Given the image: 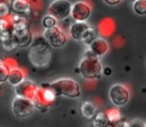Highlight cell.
I'll return each mask as SVG.
<instances>
[{"label":"cell","instance_id":"cell-28","mask_svg":"<svg viewBox=\"0 0 146 127\" xmlns=\"http://www.w3.org/2000/svg\"><path fill=\"white\" fill-rule=\"evenodd\" d=\"M0 1H9V0H0Z\"/></svg>","mask_w":146,"mask_h":127},{"label":"cell","instance_id":"cell-15","mask_svg":"<svg viewBox=\"0 0 146 127\" xmlns=\"http://www.w3.org/2000/svg\"><path fill=\"white\" fill-rule=\"evenodd\" d=\"M114 30H115V22L113 21V19L109 18H104L98 24V34H100L103 37H110L113 35Z\"/></svg>","mask_w":146,"mask_h":127},{"label":"cell","instance_id":"cell-8","mask_svg":"<svg viewBox=\"0 0 146 127\" xmlns=\"http://www.w3.org/2000/svg\"><path fill=\"white\" fill-rule=\"evenodd\" d=\"M91 12V5L85 0H81V1H77V2L72 4L70 16L72 17L74 21H82L83 22L89 18Z\"/></svg>","mask_w":146,"mask_h":127},{"label":"cell","instance_id":"cell-18","mask_svg":"<svg viewBox=\"0 0 146 127\" xmlns=\"http://www.w3.org/2000/svg\"><path fill=\"white\" fill-rule=\"evenodd\" d=\"M104 112H105L106 116H107L108 120H109L110 125H115V124H117V123H119L120 121L123 120L121 112H120V110L117 108L107 109V110H105Z\"/></svg>","mask_w":146,"mask_h":127},{"label":"cell","instance_id":"cell-2","mask_svg":"<svg viewBox=\"0 0 146 127\" xmlns=\"http://www.w3.org/2000/svg\"><path fill=\"white\" fill-rule=\"evenodd\" d=\"M49 86L55 91L57 96H65L68 98H78L81 95V87L79 83L71 78H60L49 83Z\"/></svg>","mask_w":146,"mask_h":127},{"label":"cell","instance_id":"cell-3","mask_svg":"<svg viewBox=\"0 0 146 127\" xmlns=\"http://www.w3.org/2000/svg\"><path fill=\"white\" fill-rule=\"evenodd\" d=\"M57 94L55 91L49 86V83H43L40 87H38L34 97L32 99V102L34 107L40 110L42 113L46 112L49 107L52 106V104L56 100Z\"/></svg>","mask_w":146,"mask_h":127},{"label":"cell","instance_id":"cell-5","mask_svg":"<svg viewBox=\"0 0 146 127\" xmlns=\"http://www.w3.org/2000/svg\"><path fill=\"white\" fill-rule=\"evenodd\" d=\"M43 37L48 42L51 47L54 48H60L64 46L67 42V35L61 27L54 26L51 28L45 29L43 32Z\"/></svg>","mask_w":146,"mask_h":127},{"label":"cell","instance_id":"cell-27","mask_svg":"<svg viewBox=\"0 0 146 127\" xmlns=\"http://www.w3.org/2000/svg\"><path fill=\"white\" fill-rule=\"evenodd\" d=\"M113 127H129V122H126V121L122 120L120 121L119 123H117V124L115 125H112Z\"/></svg>","mask_w":146,"mask_h":127},{"label":"cell","instance_id":"cell-11","mask_svg":"<svg viewBox=\"0 0 146 127\" xmlns=\"http://www.w3.org/2000/svg\"><path fill=\"white\" fill-rule=\"evenodd\" d=\"M31 0H9V5L13 14L26 16L31 11Z\"/></svg>","mask_w":146,"mask_h":127},{"label":"cell","instance_id":"cell-22","mask_svg":"<svg viewBox=\"0 0 146 127\" xmlns=\"http://www.w3.org/2000/svg\"><path fill=\"white\" fill-rule=\"evenodd\" d=\"M11 14L9 1H0V18L6 17Z\"/></svg>","mask_w":146,"mask_h":127},{"label":"cell","instance_id":"cell-30","mask_svg":"<svg viewBox=\"0 0 146 127\" xmlns=\"http://www.w3.org/2000/svg\"><path fill=\"white\" fill-rule=\"evenodd\" d=\"M145 127H146V124H145Z\"/></svg>","mask_w":146,"mask_h":127},{"label":"cell","instance_id":"cell-23","mask_svg":"<svg viewBox=\"0 0 146 127\" xmlns=\"http://www.w3.org/2000/svg\"><path fill=\"white\" fill-rule=\"evenodd\" d=\"M42 24L43 26L45 27V29H48V28H51V27H54L57 25V20L52 17L51 15L47 14L46 16L43 17L42 19Z\"/></svg>","mask_w":146,"mask_h":127},{"label":"cell","instance_id":"cell-25","mask_svg":"<svg viewBox=\"0 0 146 127\" xmlns=\"http://www.w3.org/2000/svg\"><path fill=\"white\" fill-rule=\"evenodd\" d=\"M129 127H145V124L142 122L141 120H133L131 122H129Z\"/></svg>","mask_w":146,"mask_h":127},{"label":"cell","instance_id":"cell-12","mask_svg":"<svg viewBox=\"0 0 146 127\" xmlns=\"http://www.w3.org/2000/svg\"><path fill=\"white\" fill-rule=\"evenodd\" d=\"M89 27L90 25L86 21H74L69 27V35L75 40L81 41L82 37Z\"/></svg>","mask_w":146,"mask_h":127},{"label":"cell","instance_id":"cell-17","mask_svg":"<svg viewBox=\"0 0 146 127\" xmlns=\"http://www.w3.org/2000/svg\"><path fill=\"white\" fill-rule=\"evenodd\" d=\"M80 112H81L82 116L86 119H92L96 112V106L94 104V102L92 101H85V102L82 103L81 108H80Z\"/></svg>","mask_w":146,"mask_h":127},{"label":"cell","instance_id":"cell-29","mask_svg":"<svg viewBox=\"0 0 146 127\" xmlns=\"http://www.w3.org/2000/svg\"><path fill=\"white\" fill-rule=\"evenodd\" d=\"M108 127H113V126H112V125H109V126H108Z\"/></svg>","mask_w":146,"mask_h":127},{"label":"cell","instance_id":"cell-21","mask_svg":"<svg viewBox=\"0 0 146 127\" xmlns=\"http://www.w3.org/2000/svg\"><path fill=\"white\" fill-rule=\"evenodd\" d=\"M132 7L137 15H146V0H134Z\"/></svg>","mask_w":146,"mask_h":127},{"label":"cell","instance_id":"cell-10","mask_svg":"<svg viewBox=\"0 0 146 127\" xmlns=\"http://www.w3.org/2000/svg\"><path fill=\"white\" fill-rule=\"evenodd\" d=\"M12 41L16 48H25L29 46L33 41V35L30 28L17 29L13 31Z\"/></svg>","mask_w":146,"mask_h":127},{"label":"cell","instance_id":"cell-24","mask_svg":"<svg viewBox=\"0 0 146 127\" xmlns=\"http://www.w3.org/2000/svg\"><path fill=\"white\" fill-rule=\"evenodd\" d=\"M1 45H2L3 48H4L5 50H7V51H11V50H13L14 48H16V47H15V45H14V43H13V41H12V38L1 42Z\"/></svg>","mask_w":146,"mask_h":127},{"label":"cell","instance_id":"cell-7","mask_svg":"<svg viewBox=\"0 0 146 127\" xmlns=\"http://www.w3.org/2000/svg\"><path fill=\"white\" fill-rule=\"evenodd\" d=\"M109 98L116 106H124L130 99V91L123 84H114L109 90Z\"/></svg>","mask_w":146,"mask_h":127},{"label":"cell","instance_id":"cell-26","mask_svg":"<svg viewBox=\"0 0 146 127\" xmlns=\"http://www.w3.org/2000/svg\"><path fill=\"white\" fill-rule=\"evenodd\" d=\"M104 2L106 3V4H108V5H117V4H119L120 2H121L122 0H103Z\"/></svg>","mask_w":146,"mask_h":127},{"label":"cell","instance_id":"cell-9","mask_svg":"<svg viewBox=\"0 0 146 127\" xmlns=\"http://www.w3.org/2000/svg\"><path fill=\"white\" fill-rule=\"evenodd\" d=\"M38 87L39 86L35 82L28 80V79H24L22 82H20L18 85L14 86V91L16 96L32 100Z\"/></svg>","mask_w":146,"mask_h":127},{"label":"cell","instance_id":"cell-6","mask_svg":"<svg viewBox=\"0 0 146 127\" xmlns=\"http://www.w3.org/2000/svg\"><path fill=\"white\" fill-rule=\"evenodd\" d=\"M34 104L30 99L16 96L12 101V111L18 118H26L34 111Z\"/></svg>","mask_w":146,"mask_h":127},{"label":"cell","instance_id":"cell-14","mask_svg":"<svg viewBox=\"0 0 146 127\" xmlns=\"http://www.w3.org/2000/svg\"><path fill=\"white\" fill-rule=\"evenodd\" d=\"M16 66V61H14L13 59L0 58V84H3V83L6 82L10 70Z\"/></svg>","mask_w":146,"mask_h":127},{"label":"cell","instance_id":"cell-1","mask_svg":"<svg viewBox=\"0 0 146 127\" xmlns=\"http://www.w3.org/2000/svg\"><path fill=\"white\" fill-rule=\"evenodd\" d=\"M83 58L79 63V72L85 79L96 80L101 76L103 72V67L99 60V57L91 52L89 49L85 50Z\"/></svg>","mask_w":146,"mask_h":127},{"label":"cell","instance_id":"cell-13","mask_svg":"<svg viewBox=\"0 0 146 127\" xmlns=\"http://www.w3.org/2000/svg\"><path fill=\"white\" fill-rule=\"evenodd\" d=\"M88 49L97 57L104 56L109 51V43L102 37L96 38L91 44L88 46Z\"/></svg>","mask_w":146,"mask_h":127},{"label":"cell","instance_id":"cell-19","mask_svg":"<svg viewBox=\"0 0 146 127\" xmlns=\"http://www.w3.org/2000/svg\"><path fill=\"white\" fill-rule=\"evenodd\" d=\"M109 125V120L105 112H97L92 118V127H108Z\"/></svg>","mask_w":146,"mask_h":127},{"label":"cell","instance_id":"cell-4","mask_svg":"<svg viewBox=\"0 0 146 127\" xmlns=\"http://www.w3.org/2000/svg\"><path fill=\"white\" fill-rule=\"evenodd\" d=\"M72 4L69 0H54L48 7V14L57 21L65 20L70 16Z\"/></svg>","mask_w":146,"mask_h":127},{"label":"cell","instance_id":"cell-16","mask_svg":"<svg viewBox=\"0 0 146 127\" xmlns=\"http://www.w3.org/2000/svg\"><path fill=\"white\" fill-rule=\"evenodd\" d=\"M25 76H26V73H25L24 69L16 66L10 70L7 81L9 82V84L13 85V86H16V85H18L19 83L24 80Z\"/></svg>","mask_w":146,"mask_h":127},{"label":"cell","instance_id":"cell-20","mask_svg":"<svg viewBox=\"0 0 146 127\" xmlns=\"http://www.w3.org/2000/svg\"><path fill=\"white\" fill-rule=\"evenodd\" d=\"M98 37H99V34H98L97 29L94 28V27H92V26H90L89 28L86 30L85 34H84L83 37H82L81 41L85 45L89 46V45L91 44V43L93 42L96 38H98Z\"/></svg>","mask_w":146,"mask_h":127}]
</instances>
